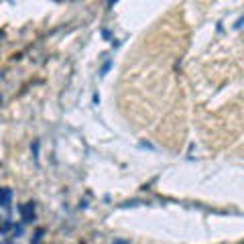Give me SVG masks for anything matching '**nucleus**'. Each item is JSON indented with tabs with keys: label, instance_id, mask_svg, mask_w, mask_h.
Returning <instances> with one entry per match:
<instances>
[{
	"label": "nucleus",
	"instance_id": "obj_1",
	"mask_svg": "<svg viewBox=\"0 0 244 244\" xmlns=\"http://www.w3.org/2000/svg\"><path fill=\"white\" fill-rule=\"evenodd\" d=\"M10 195H12L10 189H2V187H0V206L2 207H6L10 204Z\"/></svg>",
	"mask_w": 244,
	"mask_h": 244
},
{
	"label": "nucleus",
	"instance_id": "obj_2",
	"mask_svg": "<svg viewBox=\"0 0 244 244\" xmlns=\"http://www.w3.org/2000/svg\"><path fill=\"white\" fill-rule=\"evenodd\" d=\"M33 157H35V161L39 159V143H33Z\"/></svg>",
	"mask_w": 244,
	"mask_h": 244
},
{
	"label": "nucleus",
	"instance_id": "obj_3",
	"mask_svg": "<svg viewBox=\"0 0 244 244\" xmlns=\"http://www.w3.org/2000/svg\"><path fill=\"white\" fill-rule=\"evenodd\" d=\"M114 244H126V242H122V240H118V242H114Z\"/></svg>",
	"mask_w": 244,
	"mask_h": 244
}]
</instances>
